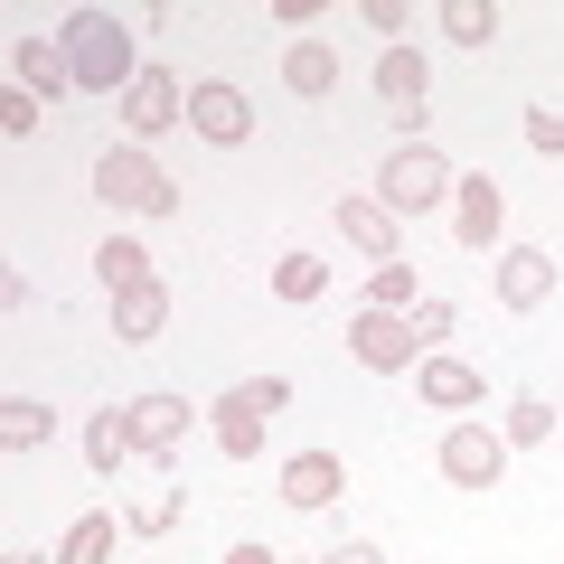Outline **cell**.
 <instances>
[{"instance_id": "1", "label": "cell", "mask_w": 564, "mask_h": 564, "mask_svg": "<svg viewBox=\"0 0 564 564\" xmlns=\"http://www.w3.org/2000/svg\"><path fill=\"white\" fill-rule=\"evenodd\" d=\"M57 39H66V66H76L85 95H122V85L141 76V66H132V29H122L113 10H76Z\"/></svg>"}, {"instance_id": "2", "label": "cell", "mask_w": 564, "mask_h": 564, "mask_svg": "<svg viewBox=\"0 0 564 564\" xmlns=\"http://www.w3.org/2000/svg\"><path fill=\"white\" fill-rule=\"evenodd\" d=\"M282 404H292V386H282V377H245V386H226L217 414H207V423H217V452L254 462V452H263V423H273Z\"/></svg>"}, {"instance_id": "3", "label": "cell", "mask_w": 564, "mask_h": 564, "mask_svg": "<svg viewBox=\"0 0 564 564\" xmlns=\"http://www.w3.org/2000/svg\"><path fill=\"white\" fill-rule=\"evenodd\" d=\"M377 198L395 207V217H423V207H443V198H452V161L433 151V141H404V151H386Z\"/></svg>"}, {"instance_id": "4", "label": "cell", "mask_w": 564, "mask_h": 564, "mask_svg": "<svg viewBox=\"0 0 564 564\" xmlns=\"http://www.w3.org/2000/svg\"><path fill=\"white\" fill-rule=\"evenodd\" d=\"M95 198L104 207H132V217H170L180 188H170L161 161H141V151H104V161H95Z\"/></svg>"}, {"instance_id": "5", "label": "cell", "mask_w": 564, "mask_h": 564, "mask_svg": "<svg viewBox=\"0 0 564 564\" xmlns=\"http://www.w3.org/2000/svg\"><path fill=\"white\" fill-rule=\"evenodd\" d=\"M348 358L358 367H377V377H395V367H414L423 348H414V311H348Z\"/></svg>"}, {"instance_id": "6", "label": "cell", "mask_w": 564, "mask_h": 564, "mask_svg": "<svg viewBox=\"0 0 564 564\" xmlns=\"http://www.w3.org/2000/svg\"><path fill=\"white\" fill-rule=\"evenodd\" d=\"M499 470H508V443L489 423H452L443 433V480L452 489H499Z\"/></svg>"}, {"instance_id": "7", "label": "cell", "mask_w": 564, "mask_h": 564, "mask_svg": "<svg viewBox=\"0 0 564 564\" xmlns=\"http://www.w3.org/2000/svg\"><path fill=\"white\" fill-rule=\"evenodd\" d=\"M170 122H188V95H180V76L170 66H141L132 85H122V132H170Z\"/></svg>"}, {"instance_id": "8", "label": "cell", "mask_w": 564, "mask_h": 564, "mask_svg": "<svg viewBox=\"0 0 564 564\" xmlns=\"http://www.w3.org/2000/svg\"><path fill=\"white\" fill-rule=\"evenodd\" d=\"M452 226H462V245L470 254H489L499 245V226H508V198H499V180H452Z\"/></svg>"}, {"instance_id": "9", "label": "cell", "mask_w": 564, "mask_h": 564, "mask_svg": "<svg viewBox=\"0 0 564 564\" xmlns=\"http://www.w3.org/2000/svg\"><path fill=\"white\" fill-rule=\"evenodd\" d=\"M423 95H433V66H423L414 47H386V57H377V104L395 122H423Z\"/></svg>"}, {"instance_id": "10", "label": "cell", "mask_w": 564, "mask_h": 564, "mask_svg": "<svg viewBox=\"0 0 564 564\" xmlns=\"http://www.w3.org/2000/svg\"><path fill=\"white\" fill-rule=\"evenodd\" d=\"M122 414H132V443L151 452V462H170V452L188 443V395H132Z\"/></svg>"}, {"instance_id": "11", "label": "cell", "mask_w": 564, "mask_h": 564, "mask_svg": "<svg viewBox=\"0 0 564 564\" xmlns=\"http://www.w3.org/2000/svg\"><path fill=\"white\" fill-rule=\"evenodd\" d=\"M188 132H207V141H245V132H254V104H245L236 85L207 76V85H188Z\"/></svg>"}, {"instance_id": "12", "label": "cell", "mask_w": 564, "mask_h": 564, "mask_svg": "<svg viewBox=\"0 0 564 564\" xmlns=\"http://www.w3.org/2000/svg\"><path fill=\"white\" fill-rule=\"evenodd\" d=\"M545 292H555V254H545V245H508V254H499V302L508 311H536Z\"/></svg>"}, {"instance_id": "13", "label": "cell", "mask_w": 564, "mask_h": 564, "mask_svg": "<svg viewBox=\"0 0 564 564\" xmlns=\"http://www.w3.org/2000/svg\"><path fill=\"white\" fill-rule=\"evenodd\" d=\"M339 489H348L339 452H292V462H282V499H292V508H329Z\"/></svg>"}, {"instance_id": "14", "label": "cell", "mask_w": 564, "mask_h": 564, "mask_svg": "<svg viewBox=\"0 0 564 564\" xmlns=\"http://www.w3.org/2000/svg\"><path fill=\"white\" fill-rule=\"evenodd\" d=\"M10 76H20L29 85V95H66V85H76V66H66V39H20V47H10Z\"/></svg>"}, {"instance_id": "15", "label": "cell", "mask_w": 564, "mask_h": 564, "mask_svg": "<svg viewBox=\"0 0 564 564\" xmlns=\"http://www.w3.org/2000/svg\"><path fill=\"white\" fill-rule=\"evenodd\" d=\"M339 236L358 245L367 263H395V207L386 198H339Z\"/></svg>"}, {"instance_id": "16", "label": "cell", "mask_w": 564, "mask_h": 564, "mask_svg": "<svg viewBox=\"0 0 564 564\" xmlns=\"http://www.w3.org/2000/svg\"><path fill=\"white\" fill-rule=\"evenodd\" d=\"M282 85L311 95V104L339 95V47H329V39H292V47H282Z\"/></svg>"}, {"instance_id": "17", "label": "cell", "mask_w": 564, "mask_h": 564, "mask_svg": "<svg viewBox=\"0 0 564 564\" xmlns=\"http://www.w3.org/2000/svg\"><path fill=\"white\" fill-rule=\"evenodd\" d=\"M161 321H170V292H161V282L113 292V339H122V348H151V339H161Z\"/></svg>"}, {"instance_id": "18", "label": "cell", "mask_w": 564, "mask_h": 564, "mask_svg": "<svg viewBox=\"0 0 564 564\" xmlns=\"http://www.w3.org/2000/svg\"><path fill=\"white\" fill-rule=\"evenodd\" d=\"M489 386H480V367H462V358H423V404H443V414H462V404H480Z\"/></svg>"}, {"instance_id": "19", "label": "cell", "mask_w": 564, "mask_h": 564, "mask_svg": "<svg viewBox=\"0 0 564 564\" xmlns=\"http://www.w3.org/2000/svg\"><path fill=\"white\" fill-rule=\"evenodd\" d=\"M132 452H141V443H132V414H122V404H113V414H95V423H85V462H95L104 480H113V470L132 462Z\"/></svg>"}, {"instance_id": "20", "label": "cell", "mask_w": 564, "mask_h": 564, "mask_svg": "<svg viewBox=\"0 0 564 564\" xmlns=\"http://www.w3.org/2000/svg\"><path fill=\"white\" fill-rule=\"evenodd\" d=\"M47 564H113V508H85L76 527H66V545Z\"/></svg>"}, {"instance_id": "21", "label": "cell", "mask_w": 564, "mask_h": 564, "mask_svg": "<svg viewBox=\"0 0 564 564\" xmlns=\"http://www.w3.org/2000/svg\"><path fill=\"white\" fill-rule=\"evenodd\" d=\"M47 433H57V414H47V404H29V395L0 404V443H10V452H47Z\"/></svg>"}, {"instance_id": "22", "label": "cell", "mask_w": 564, "mask_h": 564, "mask_svg": "<svg viewBox=\"0 0 564 564\" xmlns=\"http://www.w3.org/2000/svg\"><path fill=\"white\" fill-rule=\"evenodd\" d=\"M443 39L489 47V39H499V0H443Z\"/></svg>"}, {"instance_id": "23", "label": "cell", "mask_w": 564, "mask_h": 564, "mask_svg": "<svg viewBox=\"0 0 564 564\" xmlns=\"http://www.w3.org/2000/svg\"><path fill=\"white\" fill-rule=\"evenodd\" d=\"M273 292H282V302H321V292H329V263L321 254H282L273 263Z\"/></svg>"}, {"instance_id": "24", "label": "cell", "mask_w": 564, "mask_h": 564, "mask_svg": "<svg viewBox=\"0 0 564 564\" xmlns=\"http://www.w3.org/2000/svg\"><path fill=\"white\" fill-rule=\"evenodd\" d=\"M545 433H555V404H545V395H518V404H508V423H499V443H508V452L545 443Z\"/></svg>"}, {"instance_id": "25", "label": "cell", "mask_w": 564, "mask_h": 564, "mask_svg": "<svg viewBox=\"0 0 564 564\" xmlns=\"http://www.w3.org/2000/svg\"><path fill=\"white\" fill-rule=\"evenodd\" d=\"M95 273H104V292H132V282H151V254H141V245H122V236H104Z\"/></svg>"}, {"instance_id": "26", "label": "cell", "mask_w": 564, "mask_h": 564, "mask_svg": "<svg viewBox=\"0 0 564 564\" xmlns=\"http://www.w3.org/2000/svg\"><path fill=\"white\" fill-rule=\"evenodd\" d=\"M367 311H414V263H377L367 273Z\"/></svg>"}, {"instance_id": "27", "label": "cell", "mask_w": 564, "mask_h": 564, "mask_svg": "<svg viewBox=\"0 0 564 564\" xmlns=\"http://www.w3.org/2000/svg\"><path fill=\"white\" fill-rule=\"evenodd\" d=\"M180 527V489H141L132 499V536H170Z\"/></svg>"}, {"instance_id": "28", "label": "cell", "mask_w": 564, "mask_h": 564, "mask_svg": "<svg viewBox=\"0 0 564 564\" xmlns=\"http://www.w3.org/2000/svg\"><path fill=\"white\" fill-rule=\"evenodd\" d=\"M39 113H47V104L29 95V85H10V95H0V132H10V141H29V132H39Z\"/></svg>"}, {"instance_id": "29", "label": "cell", "mask_w": 564, "mask_h": 564, "mask_svg": "<svg viewBox=\"0 0 564 564\" xmlns=\"http://www.w3.org/2000/svg\"><path fill=\"white\" fill-rule=\"evenodd\" d=\"M433 339H452V302H414V348H433Z\"/></svg>"}, {"instance_id": "30", "label": "cell", "mask_w": 564, "mask_h": 564, "mask_svg": "<svg viewBox=\"0 0 564 564\" xmlns=\"http://www.w3.org/2000/svg\"><path fill=\"white\" fill-rule=\"evenodd\" d=\"M527 151H564V113H527Z\"/></svg>"}, {"instance_id": "31", "label": "cell", "mask_w": 564, "mask_h": 564, "mask_svg": "<svg viewBox=\"0 0 564 564\" xmlns=\"http://www.w3.org/2000/svg\"><path fill=\"white\" fill-rule=\"evenodd\" d=\"M321 564H386V555H377V545H367V536H348V545H329Z\"/></svg>"}, {"instance_id": "32", "label": "cell", "mask_w": 564, "mask_h": 564, "mask_svg": "<svg viewBox=\"0 0 564 564\" xmlns=\"http://www.w3.org/2000/svg\"><path fill=\"white\" fill-rule=\"evenodd\" d=\"M226 564H282V555H273V545H236V555H226Z\"/></svg>"}]
</instances>
